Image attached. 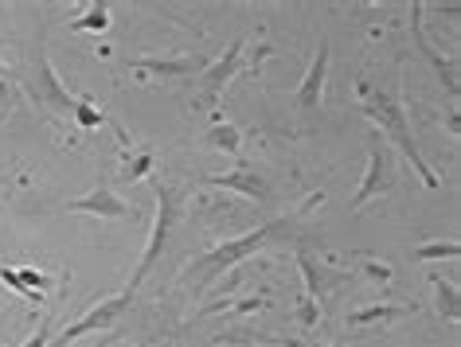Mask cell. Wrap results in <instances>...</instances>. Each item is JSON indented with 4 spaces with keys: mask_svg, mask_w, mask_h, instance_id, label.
<instances>
[{
    "mask_svg": "<svg viewBox=\"0 0 461 347\" xmlns=\"http://www.w3.org/2000/svg\"><path fill=\"white\" fill-rule=\"evenodd\" d=\"M71 28L75 31H106L110 28V4H90Z\"/></svg>",
    "mask_w": 461,
    "mask_h": 347,
    "instance_id": "18",
    "label": "cell"
},
{
    "mask_svg": "<svg viewBox=\"0 0 461 347\" xmlns=\"http://www.w3.org/2000/svg\"><path fill=\"white\" fill-rule=\"evenodd\" d=\"M16 273H20V281H24L32 293H43V289L51 285V277H48V273H36V270H16Z\"/></svg>",
    "mask_w": 461,
    "mask_h": 347,
    "instance_id": "22",
    "label": "cell"
},
{
    "mask_svg": "<svg viewBox=\"0 0 461 347\" xmlns=\"http://www.w3.org/2000/svg\"><path fill=\"white\" fill-rule=\"evenodd\" d=\"M133 71H149V75H160V78H200L207 59H200V55H184V59H153V55H145V59H130Z\"/></svg>",
    "mask_w": 461,
    "mask_h": 347,
    "instance_id": "13",
    "label": "cell"
},
{
    "mask_svg": "<svg viewBox=\"0 0 461 347\" xmlns=\"http://www.w3.org/2000/svg\"><path fill=\"white\" fill-rule=\"evenodd\" d=\"M153 195H157V218H153V235H149V242H145V254H141V262H137V270H133V277H130V293H137V285L145 281L149 273H153V265H157V258H160V250H165V242H168V235H172V223H176V191L172 188H165V183H157L153 188Z\"/></svg>",
    "mask_w": 461,
    "mask_h": 347,
    "instance_id": "5",
    "label": "cell"
},
{
    "mask_svg": "<svg viewBox=\"0 0 461 347\" xmlns=\"http://www.w3.org/2000/svg\"><path fill=\"white\" fill-rule=\"evenodd\" d=\"M395 188V156H391V145L384 133H372L367 137V172L360 180V191L352 195V211H360L364 203L379 200V195H387Z\"/></svg>",
    "mask_w": 461,
    "mask_h": 347,
    "instance_id": "4",
    "label": "cell"
},
{
    "mask_svg": "<svg viewBox=\"0 0 461 347\" xmlns=\"http://www.w3.org/2000/svg\"><path fill=\"white\" fill-rule=\"evenodd\" d=\"M411 40H414V48H419L422 59L434 67V75L446 83L449 98H457V59H446V55L438 51L430 40H426V31H422V4H414V8H411Z\"/></svg>",
    "mask_w": 461,
    "mask_h": 347,
    "instance_id": "8",
    "label": "cell"
},
{
    "mask_svg": "<svg viewBox=\"0 0 461 347\" xmlns=\"http://www.w3.org/2000/svg\"><path fill=\"white\" fill-rule=\"evenodd\" d=\"M0 281H5L8 289H13V293H20V297H24V300H36V305H40V300H43V293H32V289H28L24 281H20V273L13 270V265H0Z\"/></svg>",
    "mask_w": 461,
    "mask_h": 347,
    "instance_id": "20",
    "label": "cell"
},
{
    "mask_svg": "<svg viewBox=\"0 0 461 347\" xmlns=\"http://www.w3.org/2000/svg\"><path fill=\"white\" fill-rule=\"evenodd\" d=\"M48 343H51V320H43V324H40V332L32 335L24 347H48Z\"/></svg>",
    "mask_w": 461,
    "mask_h": 347,
    "instance_id": "24",
    "label": "cell"
},
{
    "mask_svg": "<svg viewBox=\"0 0 461 347\" xmlns=\"http://www.w3.org/2000/svg\"><path fill=\"white\" fill-rule=\"evenodd\" d=\"M67 211H71V215H98V218H133L130 203L113 195V188H110V180H106V176L98 180V188L90 191V195L67 200Z\"/></svg>",
    "mask_w": 461,
    "mask_h": 347,
    "instance_id": "9",
    "label": "cell"
},
{
    "mask_svg": "<svg viewBox=\"0 0 461 347\" xmlns=\"http://www.w3.org/2000/svg\"><path fill=\"white\" fill-rule=\"evenodd\" d=\"M149 168H153V156H149V153H141V156H137L133 165H130V176H125V180H141Z\"/></svg>",
    "mask_w": 461,
    "mask_h": 347,
    "instance_id": "23",
    "label": "cell"
},
{
    "mask_svg": "<svg viewBox=\"0 0 461 347\" xmlns=\"http://www.w3.org/2000/svg\"><path fill=\"white\" fill-rule=\"evenodd\" d=\"M239 141H243V137H239V129L230 121H215L212 129L203 133V145L207 148H219V153H227V156L239 153Z\"/></svg>",
    "mask_w": 461,
    "mask_h": 347,
    "instance_id": "15",
    "label": "cell"
},
{
    "mask_svg": "<svg viewBox=\"0 0 461 347\" xmlns=\"http://www.w3.org/2000/svg\"><path fill=\"white\" fill-rule=\"evenodd\" d=\"M75 121H78V125H86V129H95V125L106 121V113H102L90 98H78V102H75Z\"/></svg>",
    "mask_w": 461,
    "mask_h": 347,
    "instance_id": "19",
    "label": "cell"
},
{
    "mask_svg": "<svg viewBox=\"0 0 461 347\" xmlns=\"http://www.w3.org/2000/svg\"><path fill=\"white\" fill-rule=\"evenodd\" d=\"M200 188H227V191H239L247 195V200H258L267 203L270 200V183L267 176H258V172H250L247 165H239L235 172H219V176H203Z\"/></svg>",
    "mask_w": 461,
    "mask_h": 347,
    "instance_id": "11",
    "label": "cell"
},
{
    "mask_svg": "<svg viewBox=\"0 0 461 347\" xmlns=\"http://www.w3.org/2000/svg\"><path fill=\"white\" fill-rule=\"evenodd\" d=\"M297 265H302V277H305V297H313V300H325L332 289L348 281V273H329V265L313 262L309 250H297Z\"/></svg>",
    "mask_w": 461,
    "mask_h": 347,
    "instance_id": "12",
    "label": "cell"
},
{
    "mask_svg": "<svg viewBox=\"0 0 461 347\" xmlns=\"http://www.w3.org/2000/svg\"><path fill=\"white\" fill-rule=\"evenodd\" d=\"M461 246L457 242H422V246L411 250L414 262H438V258H457Z\"/></svg>",
    "mask_w": 461,
    "mask_h": 347,
    "instance_id": "17",
    "label": "cell"
},
{
    "mask_svg": "<svg viewBox=\"0 0 461 347\" xmlns=\"http://www.w3.org/2000/svg\"><path fill=\"white\" fill-rule=\"evenodd\" d=\"M243 48H247V40H235V43H230V48L223 51V59H215V63L203 67V75H200V98H195V106H207V110L215 106L219 94L227 90V83L247 67V63H243Z\"/></svg>",
    "mask_w": 461,
    "mask_h": 347,
    "instance_id": "7",
    "label": "cell"
},
{
    "mask_svg": "<svg viewBox=\"0 0 461 347\" xmlns=\"http://www.w3.org/2000/svg\"><path fill=\"white\" fill-rule=\"evenodd\" d=\"M8 110V78H5V67H0V113Z\"/></svg>",
    "mask_w": 461,
    "mask_h": 347,
    "instance_id": "25",
    "label": "cell"
},
{
    "mask_svg": "<svg viewBox=\"0 0 461 347\" xmlns=\"http://www.w3.org/2000/svg\"><path fill=\"white\" fill-rule=\"evenodd\" d=\"M290 235H294V218H270V223H262L258 230H250V235H239V238L223 242V246L207 250L203 258L192 265V273H195V289H207L219 273L235 270V265L243 262V258H250L255 250L270 246L274 238H290Z\"/></svg>",
    "mask_w": 461,
    "mask_h": 347,
    "instance_id": "2",
    "label": "cell"
},
{
    "mask_svg": "<svg viewBox=\"0 0 461 347\" xmlns=\"http://www.w3.org/2000/svg\"><path fill=\"white\" fill-rule=\"evenodd\" d=\"M317 320H321L317 300H313V297H302V305H297V324H302V328H313Z\"/></svg>",
    "mask_w": 461,
    "mask_h": 347,
    "instance_id": "21",
    "label": "cell"
},
{
    "mask_svg": "<svg viewBox=\"0 0 461 347\" xmlns=\"http://www.w3.org/2000/svg\"><path fill=\"white\" fill-rule=\"evenodd\" d=\"M0 67H5V63H0Z\"/></svg>",
    "mask_w": 461,
    "mask_h": 347,
    "instance_id": "26",
    "label": "cell"
},
{
    "mask_svg": "<svg viewBox=\"0 0 461 347\" xmlns=\"http://www.w3.org/2000/svg\"><path fill=\"white\" fill-rule=\"evenodd\" d=\"M20 83H24L28 90V98L36 102V106L43 110H51V113H75V94L67 90V83L59 78V71L51 67L48 59V51L36 48V55L24 63V71H20Z\"/></svg>",
    "mask_w": 461,
    "mask_h": 347,
    "instance_id": "3",
    "label": "cell"
},
{
    "mask_svg": "<svg viewBox=\"0 0 461 347\" xmlns=\"http://www.w3.org/2000/svg\"><path fill=\"white\" fill-rule=\"evenodd\" d=\"M434 293H438V312H442V320L457 324L461 320V293L454 281H442V277L434 273Z\"/></svg>",
    "mask_w": 461,
    "mask_h": 347,
    "instance_id": "16",
    "label": "cell"
},
{
    "mask_svg": "<svg viewBox=\"0 0 461 347\" xmlns=\"http://www.w3.org/2000/svg\"><path fill=\"white\" fill-rule=\"evenodd\" d=\"M130 300H133L130 289H122V293H113V297H106V300H98V305L90 308L86 316H78V320L71 324V328H63V332H59V340H55V347H67V343L83 340V335H90V332H110L113 324L122 320V312L130 308Z\"/></svg>",
    "mask_w": 461,
    "mask_h": 347,
    "instance_id": "6",
    "label": "cell"
},
{
    "mask_svg": "<svg viewBox=\"0 0 461 347\" xmlns=\"http://www.w3.org/2000/svg\"><path fill=\"white\" fill-rule=\"evenodd\" d=\"M411 308H402V305H372V308H360V312H348V328H367V324H391V320H399V316H407Z\"/></svg>",
    "mask_w": 461,
    "mask_h": 347,
    "instance_id": "14",
    "label": "cell"
},
{
    "mask_svg": "<svg viewBox=\"0 0 461 347\" xmlns=\"http://www.w3.org/2000/svg\"><path fill=\"white\" fill-rule=\"evenodd\" d=\"M325 78H329V43H321L313 63H309V71L302 78V86H297V110H302V118H313V113L321 110V94H325Z\"/></svg>",
    "mask_w": 461,
    "mask_h": 347,
    "instance_id": "10",
    "label": "cell"
},
{
    "mask_svg": "<svg viewBox=\"0 0 461 347\" xmlns=\"http://www.w3.org/2000/svg\"><path fill=\"white\" fill-rule=\"evenodd\" d=\"M360 110H364L367 121H375L379 129L391 137L387 145H395L399 153L411 160V168L422 176L426 188H438L434 168L422 160L419 145H414V137H411V121H407V106H402V98H399V86H372V83H360Z\"/></svg>",
    "mask_w": 461,
    "mask_h": 347,
    "instance_id": "1",
    "label": "cell"
}]
</instances>
